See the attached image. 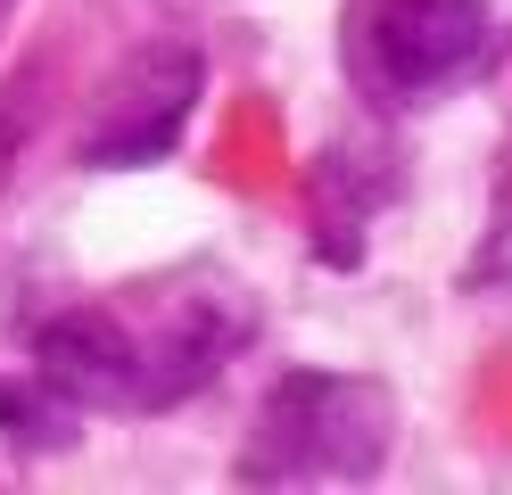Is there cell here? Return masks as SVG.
Returning <instances> with one entry per match:
<instances>
[{
	"instance_id": "cell-1",
	"label": "cell",
	"mask_w": 512,
	"mask_h": 495,
	"mask_svg": "<svg viewBox=\"0 0 512 495\" xmlns=\"http://www.w3.org/2000/svg\"><path fill=\"white\" fill-rule=\"evenodd\" d=\"M389 421L397 405L372 380L298 372L265 396V429H256V454L240 471L248 479H364L389 454Z\"/></svg>"
},
{
	"instance_id": "cell-2",
	"label": "cell",
	"mask_w": 512,
	"mask_h": 495,
	"mask_svg": "<svg viewBox=\"0 0 512 495\" xmlns=\"http://www.w3.org/2000/svg\"><path fill=\"white\" fill-rule=\"evenodd\" d=\"M199 83H207L199 42H182V33L141 42V50L100 83V108H91V124H83V165H100V174H108V165L166 157V149L182 141L190 108H199Z\"/></svg>"
},
{
	"instance_id": "cell-3",
	"label": "cell",
	"mask_w": 512,
	"mask_h": 495,
	"mask_svg": "<svg viewBox=\"0 0 512 495\" xmlns=\"http://www.w3.org/2000/svg\"><path fill=\"white\" fill-rule=\"evenodd\" d=\"M488 42L479 0H364V58L389 91H430L463 75Z\"/></svg>"
},
{
	"instance_id": "cell-4",
	"label": "cell",
	"mask_w": 512,
	"mask_h": 495,
	"mask_svg": "<svg viewBox=\"0 0 512 495\" xmlns=\"http://www.w3.org/2000/svg\"><path fill=\"white\" fill-rule=\"evenodd\" d=\"M34 372L75 405H141V339L116 314H50L34 330Z\"/></svg>"
},
{
	"instance_id": "cell-5",
	"label": "cell",
	"mask_w": 512,
	"mask_h": 495,
	"mask_svg": "<svg viewBox=\"0 0 512 495\" xmlns=\"http://www.w3.org/2000/svg\"><path fill=\"white\" fill-rule=\"evenodd\" d=\"M34 83H42V66H17V83L0 91V182H9V157L25 141V124H34Z\"/></svg>"
},
{
	"instance_id": "cell-6",
	"label": "cell",
	"mask_w": 512,
	"mask_h": 495,
	"mask_svg": "<svg viewBox=\"0 0 512 495\" xmlns=\"http://www.w3.org/2000/svg\"><path fill=\"white\" fill-rule=\"evenodd\" d=\"M0 25H9V0H0Z\"/></svg>"
}]
</instances>
